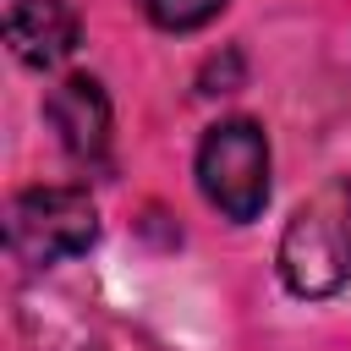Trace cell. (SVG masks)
<instances>
[{"mask_svg":"<svg viewBox=\"0 0 351 351\" xmlns=\"http://www.w3.org/2000/svg\"><path fill=\"white\" fill-rule=\"evenodd\" d=\"M5 241L27 269H49L99 241V214H93L88 192H77V186H33L11 203Z\"/></svg>","mask_w":351,"mask_h":351,"instance_id":"obj_3","label":"cell"},{"mask_svg":"<svg viewBox=\"0 0 351 351\" xmlns=\"http://www.w3.org/2000/svg\"><path fill=\"white\" fill-rule=\"evenodd\" d=\"M137 5L165 33H192V27H203V22H214L225 11V0H137Z\"/></svg>","mask_w":351,"mask_h":351,"instance_id":"obj_6","label":"cell"},{"mask_svg":"<svg viewBox=\"0 0 351 351\" xmlns=\"http://www.w3.org/2000/svg\"><path fill=\"white\" fill-rule=\"evenodd\" d=\"M197 186L225 219H258L269 203V137L258 121H219L197 148Z\"/></svg>","mask_w":351,"mask_h":351,"instance_id":"obj_2","label":"cell"},{"mask_svg":"<svg viewBox=\"0 0 351 351\" xmlns=\"http://www.w3.org/2000/svg\"><path fill=\"white\" fill-rule=\"evenodd\" d=\"M280 280L296 296H335L351 280V176L318 186L280 236Z\"/></svg>","mask_w":351,"mask_h":351,"instance_id":"obj_1","label":"cell"},{"mask_svg":"<svg viewBox=\"0 0 351 351\" xmlns=\"http://www.w3.org/2000/svg\"><path fill=\"white\" fill-rule=\"evenodd\" d=\"M44 115L60 137V148L71 159H99L104 143H110V99L93 77H66L49 99H44Z\"/></svg>","mask_w":351,"mask_h":351,"instance_id":"obj_5","label":"cell"},{"mask_svg":"<svg viewBox=\"0 0 351 351\" xmlns=\"http://www.w3.org/2000/svg\"><path fill=\"white\" fill-rule=\"evenodd\" d=\"M5 44L22 66L49 71L77 49V11L66 0H16L5 11Z\"/></svg>","mask_w":351,"mask_h":351,"instance_id":"obj_4","label":"cell"}]
</instances>
